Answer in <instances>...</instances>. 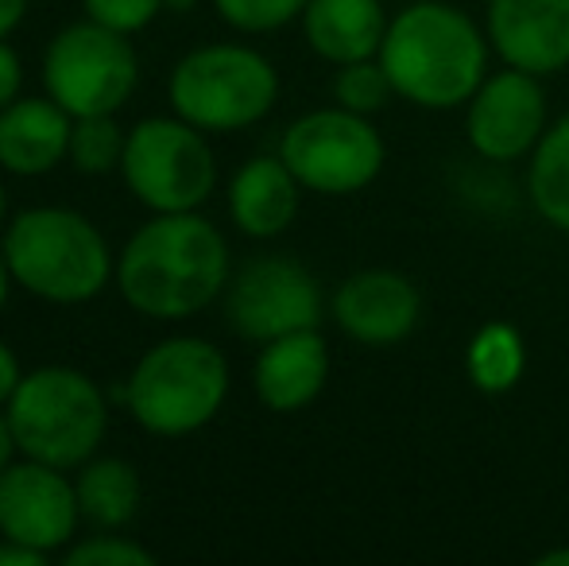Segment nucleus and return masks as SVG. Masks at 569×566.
Here are the masks:
<instances>
[{"label": "nucleus", "mask_w": 569, "mask_h": 566, "mask_svg": "<svg viewBox=\"0 0 569 566\" xmlns=\"http://www.w3.org/2000/svg\"><path fill=\"white\" fill-rule=\"evenodd\" d=\"M117 287L148 318H190L229 287V245L198 210L156 214L117 257Z\"/></svg>", "instance_id": "f257e3e1"}, {"label": "nucleus", "mask_w": 569, "mask_h": 566, "mask_svg": "<svg viewBox=\"0 0 569 566\" xmlns=\"http://www.w3.org/2000/svg\"><path fill=\"white\" fill-rule=\"evenodd\" d=\"M488 36L453 4L411 0L396 20L376 59L383 62L396 98L419 109H457L488 78Z\"/></svg>", "instance_id": "f03ea898"}, {"label": "nucleus", "mask_w": 569, "mask_h": 566, "mask_svg": "<svg viewBox=\"0 0 569 566\" xmlns=\"http://www.w3.org/2000/svg\"><path fill=\"white\" fill-rule=\"evenodd\" d=\"M0 249L23 291L59 307L98 299L113 280L109 241L86 214L67 206H36L16 214Z\"/></svg>", "instance_id": "7ed1b4c3"}, {"label": "nucleus", "mask_w": 569, "mask_h": 566, "mask_svg": "<svg viewBox=\"0 0 569 566\" xmlns=\"http://www.w3.org/2000/svg\"><path fill=\"white\" fill-rule=\"evenodd\" d=\"M229 396V361L206 338L159 341L136 361L132 377L120 388L132 419L151 435H194L221 411Z\"/></svg>", "instance_id": "20e7f679"}, {"label": "nucleus", "mask_w": 569, "mask_h": 566, "mask_svg": "<svg viewBox=\"0 0 569 566\" xmlns=\"http://www.w3.org/2000/svg\"><path fill=\"white\" fill-rule=\"evenodd\" d=\"M4 416L23 458L59 469L86 466L98 454L109 424L101 388L70 365L23 373L12 400L4 404Z\"/></svg>", "instance_id": "39448f33"}, {"label": "nucleus", "mask_w": 569, "mask_h": 566, "mask_svg": "<svg viewBox=\"0 0 569 566\" xmlns=\"http://www.w3.org/2000/svg\"><path fill=\"white\" fill-rule=\"evenodd\" d=\"M171 109L202 132H237L263 121L279 98V75L260 51L210 43L179 59L167 82Z\"/></svg>", "instance_id": "423d86ee"}, {"label": "nucleus", "mask_w": 569, "mask_h": 566, "mask_svg": "<svg viewBox=\"0 0 569 566\" xmlns=\"http://www.w3.org/2000/svg\"><path fill=\"white\" fill-rule=\"evenodd\" d=\"M120 175L136 202H143L148 210L187 214L213 195L218 159H213L202 129L182 121L179 113L148 117L128 132Z\"/></svg>", "instance_id": "0eeeda50"}, {"label": "nucleus", "mask_w": 569, "mask_h": 566, "mask_svg": "<svg viewBox=\"0 0 569 566\" xmlns=\"http://www.w3.org/2000/svg\"><path fill=\"white\" fill-rule=\"evenodd\" d=\"M136 82L140 62L128 36L93 20L62 28L43 54L47 98L59 101L70 117L117 113L132 98Z\"/></svg>", "instance_id": "6e6552de"}, {"label": "nucleus", "mask_w": 569, "mask_h": 566, "mask_svg": "<svg viewBox=\"0 0 569 566\" xmlns=\"http://www.w3.org/2000/svg\"><path fill=\"white\" fill-rule=\"evenodd\" d=\"M279 156L315 195H357L383 171V137L360 113L333 106L299 117L279 140Z\"/></svg>", "instance_id": "1a4fd4ad"}, {"label": "nucleus", "mask_w": 569, "mask_h": 566, "mask_svg": "<svg viewBox=\"0 0 569 566\" xmlns=\"http://www.w3.org/2000/svg\"><path fill=\"white\" fill-rule=\"evenodd\" d=\"M229 326L248 341H271L295 330H315L322 318V291L302 265L287 257H260L229 280Z\"/></svg>", "instance_id": "9d476101"}, {"label": "nucleus", "mask_w": 569, "mask_h": 566, "mask_svg": "<svg viewBox=\"0 0 569 566\" xmlns=\"http://www.w3.org/2000/svg\"><path fill=\"white\" fill-rule=\"evenodd\" d=\"M82 524L74 481L67 469L23 458L0 474V536L54 555Z\"/></svg>", "instance_id": "9b49d317"}, {"label": "nucleus", "mask_w": 569, "mask_h": 566, "mask_svg": "<svg viewBox=\"0 0 569 566\" xmlns=\"http://www.w3.org/2000/svg\"><path fill=\"white\" fill-rule=\"evenodd\" d=\"M547 132V93L527 70H500L480 82L465 106V137L492 163H511L535 151Z\"/></svg>", "instance_id": "f8f14e48"}, {"label": "nucleus", "mask_w": 569, "mask_h": 566, "mask_svg": "<svg viewBox=\"0 0 569 566\" xmlns=\"http://www.w3.org/2000/svg\"><path fill=\"white\" fill-rule=\"evenodd\" d=\"M485 36L503 67L558 75L569 67V0H488Z\"/></svg>", "instance_id": "ddd939ff"}, {"label": "nucleus", "mask_w": 569, "mask_h": 566, "mask_svg": "<svg viewBox=\"0 0 569 566\" xmlns=\"http://www.w3.org/2000/svg\"><path fill=\"white\" fill-rule=\"evenodd\" d=\"M419 287L391 268H368L349 276L333 295V318L341 334L360 346H396L419 326Z\"/></svg>", "instance_id": "4468645a"}, {"label": "nucleus", "mask_w": 569, "mask_h": 566, "mask_svg": "<svg viewBox=\"0 0 569 566\" xmlns=\"http://www.w3.org/2000/svg\"><path fill=\"white\" fill-rule=\"evenodd\" d=\"M326 380H330V349H326L318 326L263 341L252 369L256 396H260L263 408L279 411V416H291V411L315 404L322 396Z\"/></svg>", "instance_id": "2eb2a0df"}, {"label": "nucleus", "mask_w": 569, "mask_h": 566, "mask_svg": "<svg viewBox=\"0 0 569 566\" xmlns=\"http://www.w3.org/2000/svg\"><path fill=\"white\" fill-rule=\"evenodd\" d=\"M74 117L54 98H16L0 109V167L12 175H47L67 159Z\"/></svg>", "instance_id": "dca6fc26"}, {"label": "nucleus", "mask_w": 569, "mask_h": 566, "mask_svg": "<svg viewBox=\"0 0 569 566\" xmlns=\"http://www.w3.org/2000/svg\"><path fill=\"white\" fill-rule=\"evenodd\" d=\"M302 182L283 163V156H256L229 182V218L240 234L268 241L291 229L299 218Z\"/></svg>", "instance_id": "f3484780"}, {"label": "nucleus", "mask_w": 569, "mask_h": 566, "mask_svg": "<svg viewBox=\"0 0 569 566\" xmlns=\"http://www.w3.org/2000/svg\"><path fill=\"white\" fill-rule=\"evenodd\" d=\"M388 16L380 0H310L302 8V31L315 54L333 67L376 59L388 36Z\"/></svg>", "instance_id": "a211bd4d"}, {"label": "nucleus", "mask_w": 569, "mask_h": 566, "mask_svg": "<svg viewBox=\"0 0 569 566\" xmlns=\"http://www.w3.org/2000/svg\"><path fill=\"white\" fill-rule=\"evenodd\" d=\"M74 493L82 520H90L98 532H120L124 524H132L143 500L140 474L124 458H90L86 466H78Z\"/></svg>", "instance_id": "6ab92c4d"}, {"label": "nucleus", "mask_w": 569, "mask_h": 566, "mask_svg": "<svg viewBox=\"0 0 569 566\" xmlns=\"http://www.w3.org/2000/svg\"><path fill=\"white\" fill-rule=\"evenodd\" d=\"M527 195L539 218L569 237V113L555 121L531 151Z\"/></svg>", "instance_id": "aec40b11"}, {"label": "nucleus", "mask_w": 569, "mask_h": 566, "mask_svg": "<svg viewBox=\"0 0 569 566\" xmlns=\"http://www.w3.org/2000/svg\"><path fill=\"white\" fill-rule=\"evenodd\" d=\"M465 369H469L472 388L488 396L511 393L527 369V349L516 326L508 322H485L469 341L465 354Z\"/></svg>", "instance_id": "412c9836"}, {"label": "nucleus", "mask_w": 569, "mask_h": 566, "mask_svg": "<svg viewBox=\"0 0 569 566\" xmlns=\"http://www.w3.org/2000/svg\"><path fill=\"white\" fill-rule=\"evenodd\" d=\"M117 113L101 117H74V129H70V151L67 159L82 175H109L124 159L128 132L113 121Z\"/></svg>", "instance_id": "4be33fe9"}, {"label": "nucleus", "mask_w": 569, "mask_h": 566, "mask_svg": "<svg viewBox=\"0 0 569 566\" xmlns=\"http://www.w3.org/2000/svg\"><path fill=\"white\" fill-rule=\"evenodd\" d=\"M396 98V86H391L388 70L380 59H360V62H345L333 75V101L349 113L372 117L380 113L388 101Z\"/></svg>", "instance_id": "5701e85b"}, {"label": "nucleus", "mask_w": 569, "mask_h": 566, "mask_svg": "<svg viewBox=\"0 0 569 566\" xmlns=\"http://www.w3.org/2000/svg\"><path fill=\"white\" fill-rule=\"evenodd\" d=\"M221 20L237 31H276L283 23L299 20L310 0H213Z\"/></svg>", "instance_id": "b1692460"}, {"label": "nucleus", "mask_w": 569, "mask_h": 566, "mask_svg": "<svg viewBox=\"0 0 569 566\" xmlns=\"http://www.w3.org/2000/svg\"><path fill=\"white\" fill-rule=\"evenodd\" d=\"M62 563L67 566H151L156 555L124 536H93L70 547V552L62 555Z\"/></svg>", "instance_id": "393cba45"}, {"label": "nucleus", "mask_w": 569, "mask_h": 566, "mask_svg": "<svg viewBox=\"0 0 569 566\" xmlns=\"http://www.w3.org/2000/svg\"><path fill=\"white\" fill-rule=\"evenodd\" d=\"M82 4H86V20L101 23V28H113L120 36L143 31L163 12V0H82Z\"/></svg>", "instance_id": "a878e982"}, {"label": "nucleus", "mask_w": 569, "mask_h": 566, "mask_svg": "<svg viewBox=\"0 0 569 566\" xmlns=\"http://www.w3.org/2000/svg\"><path fill=\"white\" fill-rule=\"evenodd\" d=\"M20 86H23V67H20V54L0 39V109L12 106L20 98Z\"/></svg>", "instance_id": "bb28decb"}, {"label": "nucleus", "mask_w": 569, "mask_h": 566, "mask_svg": "<svg viewBox=\"0 0 569 566\" xmlns=\"http://www.w3.org/2000/svg\"><path fill=\"white\" fill-rule=\"evenodd\" d=\"M47 559H51L47 552H36V547L0 536V566H43Z\"/></svg>", "instance_id": "cd10ccee"}, {"label": "nucleus", "mask_w": 569, "mask_h": 566, "mask_svg": "<svg viewBox=\"0 0 569 566\" xmlns=\"http://www.w3.org/2000/svg\"><path fill=\"white\" fill-rule=\"evenodd\" d=\"M20 380H23L20 361H16V354L8 349V341H0V404L12 400V393H16Z\"/></svg>", "instance_id": "c85d7f7f"}, {"label": "nucleus", "mask_w": 569, "mask_h": 566, "mask_svg": "<svg viewBox=\"0 0 569 566\" xmlns=\"http://www.w3.org/2000/svg\"><path fill=\"white\" fill-rule=\"evenodd\" d=\"M23 12H28V0H0V39H8L20 28Z\"/></svg>", "instance_id": "c756f323"}, {"label": "nucleus", "mask_w": 569, "mask_h": 566, "mask_svg": "<svg viewBox=\"0 0 569 566\" xmlns=\"http://www.w3.org/2000/svg\"><path fill=\"white\" fill-rule=\"evenodd\" d=\"M20 450L16 446V435H12V424H8V416L0 411V474H4L8 466H12V454Z\"/></svg>", "instance_id": "7c9ffc66"}, {"label": "nucleus", "mask_w": 569, "mask_h": 566, "mask_svg": "<svg viewBox=\"0 0 569 566\" xmlns=\"http://www.w3.org/2000/svg\"><path fill=\"white\" fill-rule=\"evenodd\" d=\"M12 268H8V257H4V249H0V310H4V302H8V291H12Z\"/></svg>", "instance_id": "2f4dec72"}, {"label": "nucleus", "mask_w": 569, "mask_h": 566, "mask_svg": "<svg viewBox=\"0 0 569 566\" xmlns=\"http://www.w3.org/2000/svg\"><path fill=\"white\" fill-rule=\"evenodd\" d=\"M539 566H569V552H547V555H539Z\"/></svg>", "instance_id": "473e14b6"}, {"label": "nucleus", "mask_w": 569, "mask_h": 566, "mask_svg": "<svg viewBox=\"0 0 569 566\" xmlns=\"http://www.w3.org/2000/svg\"><path fill=\"white\" fill-rule=\"evenodd\" d=\"M198 0H163V8H171V12H190Z\"/></svg>", "instance_id": "72a5a7b5"}, {"label": "nucleus", "mask_w": 569, "mask_h": 566, "mask_svg": "<svg viewBox=\"0 0 569 566\" xmlns=\"http://www.w3.org/2000/svg\"><path fill=\"white\" fill-rule=\"evenodd\" d=\"M0 226H4V187H0Z\"/></svg>", "instance_id": "f704fd0d"}, {"label": "nucleus", "mask_w": 569, "mask_h": 566, "mask_svg": "<svg viewBox=\"0 0 569 566\" xmlns=\"http://www.w3.org/2000/svg\"><path fill=\"white\" fill-rule=\"evenodd\" d=\"M407 4H411V0H407Z\"/></svg>", "instance_id": "c9c22d12"}]
</instances>
